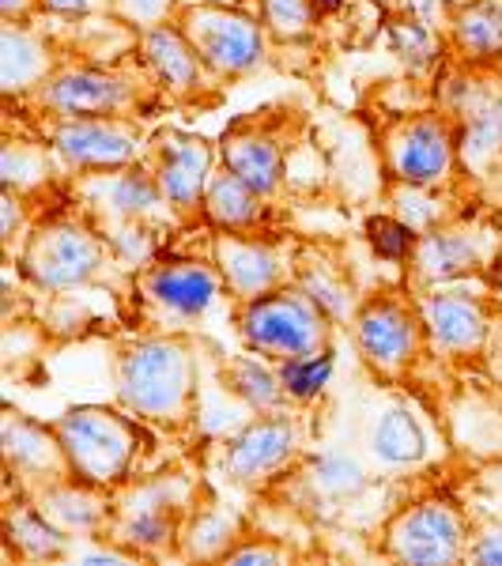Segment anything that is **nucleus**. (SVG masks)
Returning <instances> with one entry per match:
<instances>
[{
  "instance_id": "obj_32",
  "label": "nucleus",
  "mask_w": 502,
  "mask_h": 566,
  "mask_svg": "<svg viewBox=\"0 0 502 566\" xmlns=\"http://www.w3.org/2000/svg\"><path fill=\"white\" fill-rule=\"evenodd\" d=\"M295 283L314 298L317 306L333 317L336 325H348L355 306H359V295H355L348 272L344 264L333 258L328 250H314V245H299V258H295Z\"/></svg>"
},
{
  "instance_id": "obj_41",
  "label": "nucleus",
  "mask_w": 502,
  "mask_h": 566,
  "mask_svg": "<svg viewBox=\"0 0 502 566\" xmlns=\"http://www.w3.org/2000/svg\"><path fill=\"white\" fill-rule=\"evenodd\" d=\"M464 563L477 566H502V517L495 522L472 525V541H469V555Z\"/></svg>"
},
{
  "instance_id": "obj_17",
  "label": "nucleus",
  "mask_w": 502,
  "mask_h": 566,
  "mask_svg": "<svg viewBox=\"0 0 502 566\" xmlns=\"http://www.w3.org/2000/svg\"><path fill=\"white\" fill-rule=\"evenodd\" d=\"M219 163L234 170L245 186H253L264 200H284L287 193V159H291V129L287 117L276 109H258L250 117L231 122L219 136Z\"/></svg>"
},
{
  "instance_id": "obj_11",
  "label": "nucleus",
  "mask_w": 502,
  "mask_h": 566,
  "mask_svg": "<svg viewBox=\"0 0 502 566\" xmlns=\"http://www.w3.org/2000/svg\"><path fill=\"white\" fill-rule=\"evenodd\" d=\"M306 408L261 412L219 442L216 469L227 483L242 491H261L291 472L306 446Z\"/></svg>"
},
{
  "instance_id": "obj_7",
  "label": "nucleus",
  "mask_w": 502,
  "mask_h": 566,
  "mask_svg": "<svg viewBox=\"0 0 502 566\" xmlns=\"http://www.w3.org/2000/svg\"><path fill=\"white\" fill-rule=\"evenodd\" d=\"M234 328L250 352L264 355L269 363L303 359L333 348L336 322L325 314L295 280L272 287L250 303H234Z\"/></svg>"
},
{
  "instance_id": "obj_2",
  "label": "nucleus",
  "mask_w": 502,
  "mask_h": 566,
  "mask_svg": "<svg viewBox=\"0 0 502 566\" xmlns=\"http://www.w3.org/2000/svg\"><path fill=\"white\" fill-rule=\"evenodd\" d=\"M12 264L20 269L23 283L39 295H69L103 283L109 272L122 269L114 245L103 234V227L84 208L42 216L27 231L20 250L12 253Z\"/></svg>"
},
{
  "instance_id": "obj_38",
  "label": "nucleus",
  "mask_w": 502,
  "mask_h": 566,
  "mask_svg": "<svg viewBox=\"0 0 502 566\" xmlns=\"http://www.w3.org/2000/svg\"><path fill=\"white\" fill-rule=\"evenodd\" d=\"M416 242H419V234L408 223H400L394 212L381 216V219H370V245L378 250V258L408 264L416 253Z\"/></svg>"
},
{
  "instance_id": "obj_26",
  "label": "nucleus",
  "mask_w": 502,
  "mask_h": 566,
  "mask_svg": "<svg viewBox=\"0 0 502 566\" xmlns=\"http://www.w3.org/2000/svg\"><path fill=\"white\" fill-rule=\"evenodd\" d=\"M367 453L378 469L408 472L431 458V438H427V427L419 423L412 408L394 400V405H386L374 416L367 431Z\"/></svg>"
},
{
  "instance_id": "obj_14",
  "label": "nucleus",
  "mask_w": 502,
  "mask_h": 566,
  "mask_svg": "<svg viewBox=\"0 0 502 566\" xmlns=\"http://www.w3.org/2000/svg\"><path fill=\"white\" fill-rule=\"evenodd\" d=\"M136 65L155 84L163 103L175 106L212 103L216 91L223 87L170 15L167 20H144L136 27Z\"/></svg>"
},
{
  "instance_id": "obj_33",
  "label": "nucleus",
  "mask_w": 502,
  "mask_h": 566,
  "mask_svg": "<svg viewBox=\"0 0 502 566\" xmlns=\"http://www.w3.org/2000/svg\"><path fill=\"white\" fill-rule=\"evenodd\" d=\"M306 488L325 502H355L359 495L370 491V472L359 458L344 450L333 453H317L303 464Z\"/></svg>"
},
{
  "instance_id": "obj_21",
  "label": "nucleus",
  "mask_w": 502,
  "mask_h": 566,
  "mask_svg": "<svg viewBox=\"0 0 502 566\" xmlns=\"http://www.w3.org/2000/svg\"><path fill=\"white\" fill-rule=\"evenodd\" d=\"M0 450H4L8 480H12V488L20 483L23 495L69 476L65 446L57 438V427L39 423V419L15 412V408H8L4 419H0Z\"/></svg>"
},
{
  "instance_id": "obj_24",
  "label": "nucleus",
  "mask_w": 502,
  "mask_h": 566,
  "mask_svg": "<svg viewBox=\"0 0 502 566\" xmlns=\"http://www.w3.org/2000/svg\"><path fill=\"white\" fill-rule=\"evenodd\" d=\"M446 39L458 65L491 72L502 65V0H458L446 15Z\"/></svg>"
},
{
  "instance_id": "obj_37",
  "label": "nucleus",
  "mask_w": 502,
  "mask_h": 566,
  "mask_svg": "<svg viewBox=\"0 0 502 566\" xmlns=\"http://www.w3.org/2000/svg\"><path fill=\"white\" fill-rule=\"evenodd\" d=\"M389 45H394L397 61L412 72H427L442 57V42L435 39V31L419 20H397L389 23Z\"/></svg>"
},
{
  "instance_id": "obj_34",
  "label": "nucleus",
  "mask_w": 502,
  "mask_h": 566,
  "mask_svg": "<svg viewBox=\"0 0 502 566\" xmlns=\"http://www.w3.org/2000/svg\"><path fill=\"white\" fill-rule=\"evenodd\" d=\"M389 212H394L400 223L412 227L416 234H427V231H435V227L458 219L450 189L400 186V181H394V189H389Z\"/></svg>"
},
{
  "instance_id": "obj_19",
  "label": "nucleus",
  "mask_w": 502,
  "mask_h": 566,
  "mask_svg": "<svg viewBox=\"0 0 502 566\" xmlns=\"http://www.w3.org/2000/svg\"><path fill=\"white\" fill-rule=\"evenodd\" d=\"M502 245L499 234L483 223H469V219H450V223L435 227V231L419 234L416 253L408 261L412 280L423 287H442V283H464L480 272H488L499 261Z\"/></svg>"
},
{
  "instance_id": "obj_27",
  "label": "nucleus",
  "mask_w": 502,
  "mask_h": 566,
  "mask_svg": "<svg viewBox=\"0 0 502 566\" xmlns=\"http://www.w3.org/2000/svg\"><path fill=\"white\" fill-rule=\"evenodd\" d=\"M458 122V148H461V167L464 175H477L480 167L495 163L502 155V91L483 84L477 76L469 98L453 114Z\"/></svg>"
},
{
  "instance_id": "obj_31",
  "label": "nucleus",
  "mask_w": 502,
  "mask_h": 566,
  "mask_svg": "<svg viewBox=\"0 0 502 566\" xmlns=\"http://www.w3.org/2000/svg\"><path fill=\"white\" fill-rule=\"evenodd\" d=\"M219 386L231 392L242 408H250L253 416L295 408L284 392L276 363H269L264 355L250 348H245V355H227V359L219 363Z\"/></svg>"
},
{
  "instance_id": "obj_18",
  "label": "nucleus",
  "mask_w": 502,
  "mask_h": 566,
  "mask_svg": "<svg viewBox=\"0 0 502 566\" xmlns=\"http://www.w3.org/2000/svg\"><path fill=\"white\" fill-rule=\"evenodd\" d=\"M69 193L76 197V205L103 231L122 223H163L175 227V231L181 227L175 212L167 208V200H163V189L151 175L148 159L122 170H98V175L69 178Z\"/></svg>"
},
{
  "instance_id": "obj_20",
  "label": "nucleus",
  "mask_w": 502,
  "mask_h": 566,
  "mask_svg": "<svg viewBox=\"0 0 502 566\" xmlns=\"http://www.w3.org/2000/svg\"><path fill=\"white\" fill-rule=\"evenodd\" d=\"M419 314H423L427 328V348L435 355L464 359V355H480L491 344L495 310H491V303L480 291H469L464 283L423 287Z\"/></svg>"
},
{
  "instance_id": "obj_10",
  "label": "nucleus",
  "mask_w": 502,
  "mask_h": 566,
  "mask_svg": "<svg viewBox=\"0 0 502 566\" xmlns=\"http://www.w3.org/2000/svg\"><path fill=\"white\" fill-rule=\"evenodd\" d=\"M378 148L389 181H400V186L453 189V181L464 175L458 122L438 106L389 122Z\"/></svg>"
},
{
  "instance_id": "obj_3",
  "label": "nucleus",
  "mask_w": 502,
  "mask_h": 566,
  "mask_svg": "<svg viewBox=\"0 0 502 566\" xmlns=\"http://www.w3.org/2000/svg\"><path fill=\"white\" fill-rule=\"evenodd\" d=\"M159 103V91L136 65V53L125 65L65 53L53 76L27 98V109H34V117H144Z\"/></svg>"
},
{
  "instance_id": "obj_43",
  "label": "nucleus",
  "mask_w": 502,
  "mask_h": 566,
  "mask_svg": "<svg viewBox=\"0 0 502 566\" xmlns=\"http://www.w3.org/2000/svg\"><path fill=\"white\" fill-rule=\"evenodd\" d=\"M42 15V0H0V23H34Z\"/></svg>"
},
{
  "instance_id": "obj_6",
  "label": "nucleus",
  "mask_w": 502,
  "mask_h": 566,
  "mask_svg": "<svg viewBox=\"0 0 502 566\" xmlns=\"http://www.w3.org/2000/svg\"><path fill=\"white\" fill-rule=\"evenodd\" d=\"M53 427L65 446L69 476L106 491H117L133 480L136 461L144 453V423L122 405H72L53 419Z\"/></svg>"
},
{
  "instance_id": "obj_30",
  "label": "nucleus",
  "mask_w": 502,
  "mask_h": 566,
  "mask_svg": "<svg viewBox=\"0 0 502 566\" xmlns=\"http://www.w3.org/2000/svg\"><path fill=\"white\" fill-rule=\"evenodd\" d=\"M61 163L53 148L45 144V136H8L4 151H0V181L4 189H15V193L42 200L45 193L61 186Z\"/></svg>"
},
{
  "instance_id": "obj_8",
  "label": "nucleus",
  "mask_w": 502,
  "mask_h": 566,
  "mask_svg": "<svg viewBox=\"0 0 502 566\" xmlns=\"http://www.w3.org/2000/svg\"><path fill=\"white\" fill-rule=\"evenodd\" d=\"M170 20L186 31L200 61L223 87L239 84L245 76H258L269 65L272 39L258 12H245L227 0H189V4H175Z\"/></svg>"
},
{
  "instance_id": "obj_22",
  "label": "nucleus",
  "mask_w": 502,
  "mask_h": 566,
  "mask_svg": "<svg viewBox=\"0 0 502 566\" xmlns=\"http://www.w3.org/2000/svg\"><path fill=\"white\" fill-rule=\"evenodd\" d=\"M61 61L65 50L39 23H0V91L8 103H27Z\"/></svg>"
},
{
  "instance_id": "obj_15",
  "label": "nucleus",
  "mask_w": 502,
  "mask_h": 566,
  "mask_svg": "<svg viewBox=\"0 0 502 566\" xmlns=\"http://www.w3.org/2000/svg\"><path fill=\"white\" fill-rule=\"evenodd\" d=\"M208 258L216 261L231 303H250L295 280L299 245L272 231H208Z\"/></svg>"
},
{
  "instance_id": "obj_42",
  "label": "nucleus",
  "mask_w": 502,
  "mask_h": 566,
  "mask_svg": "<svg viewBox=\"0 0 502 566\" xmlns=\"http://www.w3.org/2000/svg\"><path fill=\"white\" fill-rule=\"evenodd\" d=\"M42 12L53 20H87V15L103 12V0H42Z\"/></svg>"
},
{
  "instance_id": "obj_5",
  "label": "nucleus",
  "mask_w": 502,
  "mask_h": 566,
  "mask_svg": "<svg viewBox=\"0 0 502 566\" xmlns=\"http://www.w3.org/2000/svg\"><path fill=\"white\" fill-rule=\"evenodd\" d=\"M205 499L200 483L189 472H155V476L129 480L114 491V522L109 536L125 544L140 559L178 555V536L194 506Z\"/></svg>"
},
{
  "instance_id": "obj_39",
  "label": "nucleus",
  "mask_w": 502,
  "mask_h": 566,
  "mask_svg": "<svg viewBox=\"0 0 502 566\" xmlns=\"http://www.w3.org/2000/svg\"><path fill=\"white\" fill-rule=\"evenodd\" d=\"M34 205H39V200L15 193V189H4V193H0V219H4V250H8V258L20 250L27 231L39 223V219H34Z\"/></svg>"
},
{
  "instance_id": "obj_40",
  "label": "nucleus",
  "mask_w": 502,
  "mask_h": 566,
  "mask_svg": "<svg viewBox=\"0 0 502 566\" xmlns=\"http://www.w3.org/2000/svg\"><path fill=\"white\" fill-rule=\"evenodd\" d=\"M291 559V552L280 541H272V536H250L245 533L239 544L231 547V555H227L223 563L231 566H261V563H284Z\"/></svg>"
},
{
  "instance_id": "obj_25",
  "label": "nucleus",
  "mask_w": 502,
  "mask_h": 566,
  "mask_svg": "<svg viewBox=\"0 0 502 566\" xmlns=\"http://www.w3.org/2000/svg\"><path fill=\"white\" fill-rule=\"evenodd\" d=\"M272 200H264L258 189L227 170L223 163L212 170L200 205V227L208 231H269Z\"/></svg>"
},
{
  "instance_id": "obj_44",
  "label": "nucleus",
  "mask_w": 502,
  "mask_h": 566,
  "mask_svg": "<svg viewBox=\"0 0 502 566\" xmlns=\"http://www.w3.org/2000/svg\"><path fill=\"white\" fill-rule=\"evenodd\" d=\"M314 4H317V12H322V15H336L344 4H348V0H314Z\"/></svg>"
},
{
  "instance_id": "obj_4",
  "label": "nucleus",
  "mask_w": 502,
  "mask_h": 566,
  "mask_svg": "<svg viewBox=\"0 0 502 566\" xmlns=\"http://www.w3.org/2000/svg\"><path fill=\"white\" fill-rule=\"evenodd\" d=\"M129 295L148 333H189L231 298L208 253H159L144 269L129 272Z\"/></svg>"
},
{
  "instance_id": "obj_35",
  "label": "nucleus",
  "mask_w": 502,
  "mask_h": 566,
  "mask_svg": "<svg viewBox=\"0 0 502 566\" xmlns=\"http://www.w3.org/2000/svg\"><path fill=\"white\" fill-rule=\"evenodd\" d=\"M258 20L264 23L272 42L303 45L317 39L325 15L317 12L314 0H258Z\"/></svg>"
},
{
  "instance_id": "obj_13",
  "label": "nucleus",
  "mask_w": 502,
  "mask_h": 566,
  "mask_svg": "<svg viewBox=\"0 0 502 566\" xmlns=\"http://www.w3.org/2000/svg\"><path fill=\"white\" fill-rule=\"evenodd\" d=\"M472 541V522L461 502L442 495L412 499L389 514L381 528V555L408 566H442L464 563Z\"/></svg>"
},
{
  "instance_id": "obj_9",
  "label": "nucleus",
  "mask_w": 502,
  "mask_h": 566,
  "mask_svg": "<svg viewBox=\"0 0 502 566\" xmlns=\"http://www.w3.org/2000/svg\"><path fill=\"white\" fill-rule=\"evenodd\" d=\"M348 328L359 359L381 381H405L423 352H431L419 298H408L405 291H378L370 298H359Z\"/></svg>"
},
{
  "instance_id": "obj_12",
  "label": "nucleus",
  "mask_w": 502,
  "mask_h": 566,
  "mask_svg": "<svg viewBox=\"0 0 502 566\" xmlns=\"http://www.w3.org/2000/svg\"><path fill=\"white\" fill-rule=\"evenodd\" d=\"M45 144L69 178L122 170L148 159L151 129L144 117H39Z\"/></svg>"
},
{
  "instance_id": "obj_23",
  "label": "nucleus",
  "mask_w": 502,
  "mask_h": 566,
  "mask_svg": "<svg viewBox=\"0 0 502 566\" xmlns=\"http://www.w3.org/2000/svg\"><path fill=\"white\" fill-rule=\"evenodd\" d=\"M31 499L53 525L65 528L72 541L109 536V522H114V491L95 488V483L76 480V476H61L39 491H31Z\"/></svg>"
},
{
  "instance_id": "obj_16",
  "label": "nucleus",
  "mask_w": 502,
  "mask_h": 566,
  "mask_svg": "<svg viewBox=\"0 0 502 566\" xmlns=\"http://www.w3.org/2000/svg\"><path fill=\"white\" fill-rule=\"evenodd\" d=\"M148 167L163 189V200L181 227H200V205L212 170L219 167V144L186 129H151Z\"/></svg>"
},
{
  "instance_id": "obj_36",
  "label": "nucleus",
  "mask_w": 502,
  "mask_h": 566,
  "mask_svg": "<svg viewBox=\"0 0 502 566\" xmlns=\"http://www.w3.org/2000/svg\"><path fill=\"white\" fill-rule=\"evenodd\" d=\"M280 381H284V392L295 408H310L314 400L325 397L328 381L336 374V348H325L317 355H303V359H287L276 363Z\"/></svg>"
},
{
  "instance_id": "obj_1",
  "label": "nucleus",
  "mask_w": 502,
  "mask_h": 566,
  "mask_svg": "<svg viewBox=\"0 0 502 566\" xmlns=\"http://www.w3.org/2000/svg\"><path fill=\"white\" fill-rule=\"evenodd\" d=\"M114 400L151 431H189L197 423L200 355L194 333H148L114 355Z\"/></svg>"
},
{
  "instance_id": "obj_29",
  "label": "nucleus",
  "mask_w": 502,
  "mask_h": 566,
  "mask_svg": "<svg viewBox=\"0 0 502 566\" xmlns=\"http://www.w3.org/2000/svg\"><path fill=\"white\" fill-rule=\"evenodd\" d=\"M245 536V517L227 502L200 499L194 514L186 517L178 536V555L194 563H223L231 547Z\"/></svg>"
},
{
  "instance_id": "obj_28",
  "label": "nucleus",
  "mask_w": 502,
  "mask_h": 566,
  "mask_svg": "<svg viewBox=\"0 0 502 566\" xmlns=\"http://www.w3.org/2000/svg\"><path fill=\"white\" fill-rule=\"evenodd\" d=\"M4 547L8 559L15 563H57L72 559V547L76 541L50 522L31 495L23 499H8L4 506Z\"/></svg>"
}]
</instances>
